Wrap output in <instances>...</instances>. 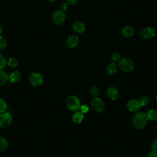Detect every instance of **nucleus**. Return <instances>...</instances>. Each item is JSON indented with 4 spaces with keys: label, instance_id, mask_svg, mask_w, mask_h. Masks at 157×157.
<instances>
[{
    "label": "nucleus",
    "instance_id": "nucleus-24",
    "mask_svg": "<svg viewBox=\"0 0 157 157\" xmlns=\"http://www.w3.org/2000/svg\"><path fill=\"white\" fill-rule=\"evenodd\" d=\"M110 59H111L112 61H113V63H115V62H117V61H118L120 60V56L117 53H113L110 55Z\"/></svg>",
    "mask_w": 157,
    "mask_h": 157
},
{
    "label": "nucleus",
    "instance_id": "nucleus-20",
    "mask_svg": "<svg viewBox=\"0 0 157 157\" xmlns=\"http://www.w3.org/2000/svg\"><path fill=\"white\" fill-rule=\"evenodd\" d=\"M7 65L10 67H15L17 66L18 62V60L15 58H10L9 59V60L7 61Z\"/></svg>",
    "mask_w": 157,
    "mask_h": 157
},
{
    "label": "nucleus",
    "instance_id": "nucleus-28",
    "mask_svg": "<svg viewBox=\"0 0 157 157\" xmlns=\"http://www.w3.org/2000/svg\"><path fill=\"white\" fill-rule=\"evenodd\" d=\"M80 109L81 110V112H82L83 113H86L88 111V110H89L88 106L86 105H85V104L81 105Z\"/></svg>",
    "mask_w": 157,
    "mask_h": 157
},
{
    "label": "nucleus",
    "instance_id": "nucleus-2",
    "mask_svg": "<svg viewBox=\"0 0 157 157\" xmlns=\"http://www.w3.org/2000/svg\"><path fill=\"white\" fill-rule=\"evenodd\" d=\"M118 67L124 72H131L134 69V63L132 60L128 57H124L118 61Z\"/></svg>",
    "mask_w": 157,
    "mask_h": 157
},
{
    "label": "nucleus",
    "instance_id": "nucleus-13",
    "mask_svg": "<svg viewBox=\"0 0 157 157\" xmlns=\"http://www.w3.org/2000/svg\"><path fill=\"white\" fill-rule=\"evenodd\" d=\"M21 75L19 71H13L9 75V80L12 83H17L20 81Z\"/></svg>",
    "mask_w": 157,
    "mask_h": 157
},
{
    "label": "nucleus",
    "instance_id": "nucleus-17",
    "mask_svg": "<svg viewBox=\"0 0 157 157\" xmlns=\"http://www.w3.org/2000/svg\"><path fill=\"white\" fill-rule=\"evenodd\" d=\"M9 80V75L4 71L0 70V86L4 85Z\"/></svg>",
    "mask_w": 157,
    "mask_h": 157
},
{
    "label": "nucleus",
    "instance_id": "nucleus-32",
    "mask_svg": "<svg viewBox=\"0 0 157 157\" xmlns=\"http://www.w3.org/2000/svg\"><path fill=\"white\" fill-rule=\"evenodd\" d=\"M2 28L1 26H0V34L2 33Z\"/></svg>",
    "mask_w": 157,
    "mask_h": 157
},
{
    "label": "nucleus",
    "instance_id": "nucleus-1",
    "mask_svg": "<svg viewBox=\"0 0 157 157\" xmlns=\"http://www.w3.org/2000/svg\"><path fill=\"white\" fill-rule=\"evenodd\" d=\"M148 120V118L146 113L138 112L133 116L132 118V123L135 128L142 129L146 126Z\"/></svg>",
    "mask_w": 157,
    "mask_h": 157
},
{
    "label": "nucleus",
    "instance_id": "nucleus-18",
    "mask_svg": "<svg viewBox=\"0 0 157 157\" xmlns=\"http://www.w3.org/2000/svg\"><path fill=\"white\" fill-rule=\"evenodd\" d=\"M148 118L151 121H157V110L155 109L150 110L147 113Z\"/></svg>",
    "mask_w": 157,
    "mask_h": 157
},
{
    "label": "nucleus",
    "instance_id": "nucleus-22",
    "mask_svg": "<svg viewBox=\"0 0 157 157\" xmlns=\"http://www.w3.org/2000/svg\"><path fill=\"white\" fill-rule=\"evenodd\" d=\"M6 109H7V104L6 101L4 99L0 98V114L4 112Z\"/></svg>",
    "mask_w": 157,
    "mask_h": 157
},
{
    "label": "nucleus",
    "instance_id": "nucleus-25",
    "mask_svg": "<svg viewBox=\"0 0 157 157\" xmlns=\"http://www.w3.org/2000/svg\"><path fill=\"white\" fill-rule=\"evenodd\" d=\"M7 45V42L5 38L2 36H0V50L4 49Z\"/></svg>",
    "mask_w": 157,
    "mask_h": 157
},
{
    "label": "nucleus",
    "instance_id": "nucleus-14",
    "mask_svg": "<svg viewBox=\"0 0 157 157\" xmlns=\"http://www.w3.org/2000/svg\"><path fill=\"white\" fill-rule=\"evenodd\" d=\"M122 34L125 37H130L134 34V29L131 26H127L123 28Z\"/></svg>",
    "mask_w": 157,
    "mask_h": 157
},
{
    "label": "nucleus",
    "instance_id": "nucleus-3",
    "mask_svg": "<svg viewBox=\"0 0 157 157\" xmlns=\"http://www.w3.org/2000/svg\"><path fill=\"white\" fill-rule=\"evenodd\" d=\"M66 104L67 107L72 111L78 110L80 109L81 106L79 99L74 95H71L67 98L66 100Z\"/></svg>",
    "mask_w": 157,
    "mask_h": 157
},
{
    "label": "nucleus",
    "instance_id": "nucleus-4",
    "mask_svg": "<svg viewBox=\"0 0 157 157\" xmlns=\"http://www.w3.org/2000/svg\"><path fill=\"white\" fill-rule=\"evenodd\" d=\"M90 106L91 109L96 112H101L105 109V104L104 102L98 98H94L90 102Z\"/></svg>",
    "mask_w": 157,
    "mask_h": 157
},
{
    "label": "nucleus",
    "instance_id": "nucleus-10",
    "mask_svg": "<svg viewBox=\"0 0 157 157\" xmlns=\"http://www.w3.org/2000/svg\"><path fill=\"white\" fill-rule=\"evenodd\" d=\"M79 42V38L77 36H70L66 40V45L70 48H75Z\"/></svg>",
    "mask_w": 157,
    "mask_h": 157
},
{
    "label": "nucleus",
    "instance_id": "nucleus-31",
    "mask_svg": "<svg viewBox=\"0 0 157 157\" xmlns=\"http://www.w3.org/2000/svg\"><path fill=\"white\" fill-rule=\"evenodd\" d=\"M78 0H66V2L69 4H71V5H73V4H75L77 2Z\"/></svg>",
    "mask_w": 157,
    "mask_h": 157
},
{
    "label": "nucleus",
    "instance_id": "nucleus-23",
    "mask_svg": "<svg viewBox=\"0 0 157 157\" xmlns=\"http://www.w3.org/2000/svg\"><path fill=\"white\" fill-rule=\"evenodd\" d=\"M6 64H7V61L5 57L2 55L0 54V70L4 69L6 67Z\"/></svg>",
    "mask_w": 157,
    "mask_h": 157
},
{
    "label": "nucleus",
    "instance_id": "nucleus-16",
    "mask_svg": "<svg viewBox=\"0 0 157 157\" xmlns=\"http://www.w3.org/2000/svg\"><path fill=\"white\" fill-rule=\"evenodd\" d=\"M72 121L76 123H80L82 122L83 118V114L81 112H76L72 116Z\"/></svg>",
    "mask_w": 157,
    "mask_h": 157
},
{
    "label": "nucleus",
    "instance_id": "nucleus-21",
    "mask_svg": "<svg viewBox=\"0 0 157 157\" xmlns=\"http://www.w3.org/2000/svg\"><path fill=\"white\" fill-rule=\"evenodd\" d=\"M90 94L94 96V97H96L99 95V93H100V90L99 88L96 86H93L91 88H90Z\"/></svg>",
    "mask_w": 157,
    "mask_h": 157
},
{
    "label": "nucleus",
    "instance_id": "nucleus-35",
    "mask_svg": "<svg viewBox=\"0 0 157 157\" xmlns=\"http://www.w3.org/2000/svg\"><path fill=\"white\" fill-rule=\"evenodd\" d=\"M156 129H157V126H156Z\"/></svg>",
    "mask_w": 157,
    "mask_h": 157
},
{
    "label": "nucleus",
    "instance_id": "nucleus-15",
    "mask_svg": "<svg viewBox=\"0 0 157 157\" xmlns=\"http://www.w3.org/2000/svg\"><path fill=\"white\" fill-rule=\"evenodd\" d=\"M117 71V67L114 63L109 64L106 67V72L109 75H113Z\"/></svg>",
    "mask_w": 157,
    "mask_h": 157
},
{
    "label": "nucleus",
    "instance_id": "nucleus-19",
    "mask_svg": "<svg viewBox=\"0 0 157 157\" xmlns=\"http://www.w3.org/2000/svg\"><path fill=\"white\" fill-rule=\"evenodd\" d=\"M8 147L7 140L3 137H0V151H5Z\"/></svg>",
    "mask_w": 157,
    "mask_h": 157
},
{
    "label": "nucleus",
    "instance_id": "nucleus-33",
    "mask_svg": "<svg viewBox=\"0 0 157 157\" xmlns=\"http://www.w3.org/2000/svg\"><path fill=\"white\" fill-rule=\"evenodd\" d=\"M48 1H50V2H54V1H55L56 0H48Z\"/></svg>",
    "mask_w": 157,
    "mask_h": 157
},
{
    "label": "nucleus",
    "instance_id": "nucleus-12",
    "mask_svg": "<svg viewBox=\"0 0 157 157\" xmlns=\"http://www.w3.org/2000/svg\"><path fill=\"white\" fill-rule=\"evenodd\" d=\"M72 29L77 33H82L85 31V26L83 23L80 21H77L72 24Z\"/></svg>",
    "mask_w": 157,
    "mask_h": 157
},
{
    "label": "nucleus",
    "instance_id": "nucleus-34",
    "mask_svg": "<svg viewBox=\"0 0 157 157\" xmlns=\"http://www.w3.org/2000/svg\"><path fill=\"white\" fill-rule=\"evenodd\" d=\"M156 102H157V96H156Z\"/></svg>",
    "mask_w": 157,
    "mask_h": 157
},
{
    "label": "nucleus",
    "instance_id": "nucleus-9",
    "mask_svg": "<svg viewBox=\"0 0 157 157\" xmlns=\"http://www.w3.org/2000/svg\"><path fill=\"white\" fill-rule=\"evenodd\" d=\"M126 105L128 110L133 112H137L141 108V105L140 102L136 99H133L129 100L127 102Z\"/></svg>",
    "mask_w": 157,
    "mask_h": 157
},
{
    "label": "nucleus",
    "instance_id": "nucleus-29",
    "mask_svg": "<svg viewBox=\"0 0 157 157\" xmlns=\"http://www.w3.org/2000/svg\"><path fill=\"white\" fill-rule=\"evenodd\" d=\"M157 154L155 153L154 151H150L147 155V157H156Z\"/></svg>",
    "mask_w": 157,
    "mask_h": 157
},
{
    "label": "nucleus",
    "instance_id": "nucleus-7",
    "mask_svg": "<svg viewBox=\"0 0 157 157\" xmlns=\"http://www.w3.org/2000/svg\"><path fill=\"white\" fill-rule=\"evenodd\" d=\"M12 121V117L8 112H3L0 114V127L4 128L8 127Z\"/></svg>",
    "mask_w": 157,
    "mask_h": 157
},
{
    "label": "nucleus",
    "instance_id": "nucleus-8",
    "mask_svg": "<svg viewBox=\"0 0 157 157\" xmlns=\"http://www.w3.org/2000/svg\"><path fill=\"white\" fill-rule=\"evenodd\" d=\"M156 35L155 29L151 27H147L140 33V37L143 39H149L154 37Z\"/></svg>",
    "mask_w": 157,
    "mask_h": 157
},
{
    "label": "nucleus",
    "instance_id": "nucleus-30",
    "mask_svg": "<svg viewBox=\"0 0 157 157\" xmlns=\"http://www.w3.org/2000/svg\"><path fill=\"white\" fill-rule=\"evenodd\" d=\"M61 7L63 10H67L68 9V4L67 3H63L62 5L61 6Z\"/></svg>",
    "mask_w": 157,
    "mask_h": 157
},
{
    "label": "nucleus",
    "instance_id": "nucleus-6",
    "mask_svg": "<svg viewBox=\"0 0 157 157\" xmlns=\"http://www.w3.org/2000/svg\"><path fill=\"white\" fill-rule=\"evenodd\" d=\"M29 81L34 86H39L43 83V77L40 74L33 72L29 76Z\"/></svg>",
    "mask_w": 157,
    "mask_h": 157
},
{
    "label": "nucleus",
    "instance_id": "nucleus-5",
    "mask_svg": "<svg viewBox=\"0 0 157 157\" xmlns=\"http://www.w3.org/2000/svg\"><path fill=\"white\" fill-rule=\"evenodd\" d=\"M66 15L64 11L61 10H55L52 15L53 23L56 25H61L65 21Z\"/></svg>",
    "mask_w": 157,
    "mask_h": 157
},
{
    "label": "nucleus",
    "instance_id": "nucleus-27",
    "mask_svg": "<svg viewBox=\"0 0 157 157\" xmlns=\"http://www.w3.org/2000/svg\"><path fill=\"white\" fill-rule=\"evenodd\" d=\"M152 151L157 154V139H154L151 142Z\"/></svg>",
    "mask_w": 157,
    "mask_h": 157
},
{
    "label": "nucleus",
    "instance_id": "nucleus-26",
    "mask_svg": "<svg viewBox=\"0 0 157 157\" xmlns=\"http://www.w3.org/2000/svg\"><path fill=\"white\" fill-rule=\"evenodd\" d=\"M140 105L141 106L142 105H145L148 104V98L145 96H142L140 98Z\"/></svg>",
    "mask_w": 157,
    "mask_h": 157
},
{
    "label": "nucleus",
    "instance_id": "nucleus-11",
    "mask_svg": "<svg viewBox=\"0 0 157 157\" xmlns=\"http://www.w3.org/2000/svg\"><path fill=\"white\" fill-rule=\"evenodd\" d=\"M107 95L110 99L115 100L118 98L119 92L116 88L111 86L108 88L107 91Z\"/></svg>",
    "mask_w": 157,
    "mask_h": 157
}]
</instances>
